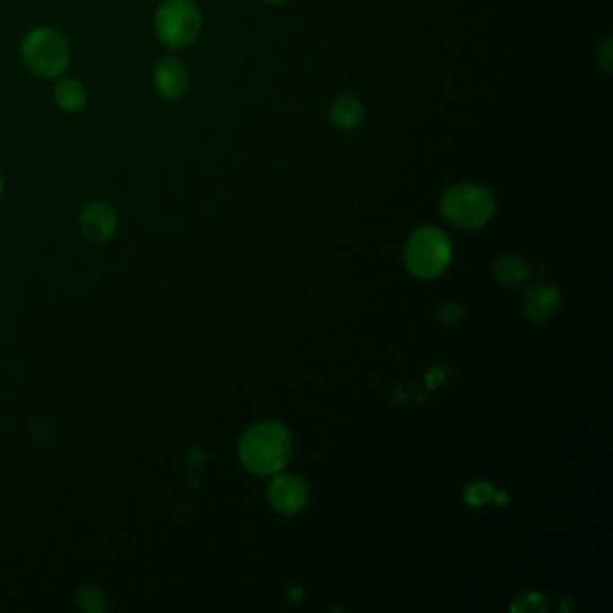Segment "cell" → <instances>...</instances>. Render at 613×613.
<instances>
[{
    "mask_svg": "<svg viewBox=\"0 0 613 613\" xmlns=\"http://www.w3.org/2000/svg\"><path fill=\"white\" fill-rule=\"evenodd\" d=\"M451 259V245L448 236L435 227L416 231L405 247V261L408 270L423 279L441 276Z\"/></svg>",
    "mask_w": 613,
    "mask_h": 613,
    "instance_id": "5",
    "label": "cell"
},
{
    "mask_svg": "<svg viewBox=\"0 0 613 613\" xmlns=\"http://www.w3.org/2000/svg\"><path fill=\"white\" fill-rule=\"evenodd\" d=\"M204 19L195 0H164L155 13V33L168 49H186L202 33Z\"/></svg>",
    "mask_w": 613,
    "mask_h": 613,
    "instance_id": "2",
    "label": "cell"
},
{
    "mask_svg": "<svg viewBox=\"0 0 613 613\" xmlns=\"http://www.w3.org/2000/svg\"><path fill=\"white\" fill-rule=\"evenodd\" d=\"M268 500L277 512L295 514L306 505V484L293 475H279L268 487Z\"/></svg>",
    "mask_w": 613,
    "mask_h": 613,
    "instance_id": "8",
    "label": "cell"
},
{
    "mask_svg": "<svg viewBox=\"0 0 613 613\" xmlns=\"http://www.w3.org/2000/svg\"><path fill=\"white\" fill-rule=\"evenodd\" d=\"M22 60L40 78H60L71 64L66 39L53 28H37L22 42Z\"/></svg>",
    "mask_w": 613,
    "mask_h": 613,
    "instance_id": "4",
    "label": "cell"
},
{
    "mask_svg": "<svg viewBox=\"0 0 613 613\" xmlns=\"http://www.w3.org/2000/svg\"><path fill=\"white\" fill-rule=\"evenodd\" d=\"M559 308V292L550 283H536L525 295L523 310L532 320H547L556 315Z\"/></svg>",
    "mask_w": 613,
    "mask_h": 613,
    "instance_id": "9",
    "label": "cell"
},
{
    "mask_svg": "<svg viewBox=\"0 0 613 613\" xmlns=\"http://www.w3.org/2000/svg\"><path fill=\"white\" fill-rule=\"evenodd\" d=\"M493 495H495V491H493V486L489 482H475L466 489L464 498L471 505H482L487 500H491Z\"/></svg>",
    "mask_w": 613,
    "mask_h": 613,
    "instance_id": "14",
    "label": "cell"
},
{
    "mask_svg": "<svg viewBox=\"0 0 613 613\" xmlns=\"http://www.w3.org/2000/svg\"><path fill=\"white\" fill-rule=\"evenodd\" d=\"M76 604L85 613H105L109 609L105 593L92 586H85L76 593Z\"/></svg>",
    "mask_w": 613,
    "mask_h": 613,
    "instance_id": "13",
    "label": "cell"
},
{
    "mask_svg": "<svg viewBox=\"0 0 613 613\" xmlns=\"http://www.w3.org/2000/svg\"><path fill=\"white\" fill-rule=\"evenodd\" d=\"M153 85L161 98L177 101L184 98L189 89V71L175 57L161 58L153 71Z\"/></svg>",
    "mask_w": 613,
    "mask_h": 613,
    "instance_id": "7",
    "label": "cell"
},
{
    "mask_svg": "<svg viewBox=\"0 0 613 613\" xmlns=\"http://www.w3.org/2000/svg\"><path fill=\"white\" fill-rule=\"evenodd\" d=\"M441 211L451 225L473 231L484 227L491 220L495 200L482 186L455 184L444 191Z\"/></svg>",
    "mask_w": 613,
    "mask_h": 613,
    "instance_id": "3",
    "label": "cell"
},
{
    "mask_svg": "<svg viewBox=\"0 0 613 613\" xmlns=\"http://www.w3.org/2000/svg\"><path fill=\"white\" fill-rule=\"evenodd\" d=\"M462 310L460 308H457V306H448L441 315H442V319L446 320V322H455L459 317H462Z\"/></svg>",
    "mask_w": 613,
    "mask_h": 613,
    "instance_id": "16",
    "label": "cell"
},
{
    "mask_svg": "<svg viewBox=\"0 0 613 613\" xmlns=\"http://www.w3.org/2000/svg\"><path fill=\"white\" fill-rule=\"evenodd\" d=\"M495 277L505 286H520L529 277V265L520 256H502L495 263Z\"/></svg>",
    "mask_w": 613,
    "mask_h": 613,
    "instance_id": "12",
    "label": "cell"
},
{
    "mask_svg": "<svg viewBox=\"0 0 613 613\" xmlns=\"http://www.w3.org/2000/svg\"><path fill=\"white\" fill-rule=\"evenodd\" d=\"M292 441L288 430L274 421L252 426L240 441V459L256 475H272L290 459Z\"/></svg>",
    "mask_w": 613,
    "mask_h": 613,
    "instance_id": "1",
    "label": "cell"
},
{
    "mask_svg": "<svg viewBox=\"0 0 613 613\" xmlns=\"http://www.w3.org/2000/svg\"><path fill=\"white\" fill-rule=\"evenodd\" d=\"M89 94L80 80L66 78L55 89V103L67 114H76L87 107Z\"/></svg>",
    "mask_w": 613,
    "mask_h": 613,
    "instance_id": "11",
    "label": "cell"
},
{
    "mask_svg": "<svg viewBox=\"0 0 613 613\" xmlns=\"http://www.w3.org/2000/svg\"><path fill=\"white\" fill-rule=\"evenodd\" d=\"M363 105L355 94H340L333 100L329 109V121L340 132H351L363 121Z\"/></svg>",
    "mask_w": 613,
    "mask_h": 613,
    "instance_id": "10",
    "label": "cell"
},
{
    "mask_svg": "<svg viewBox=\"0 0 613 613\" xmlns=\"http://www.w3.org/2000/svg\"><path fill=\"white\" fill-rule=\"evenodd\" d=\"M80 231L92 243L109 241L118 231V213L107 202H91L80 213Z\"/></svg>",
    "mask_w": 613,
    "mask_h": 613,
    "instance_id": "6",
    "label": "cell"
},
{
    "mask_svg": "<svg viewBox=\"0 0 613 613\" xmlns=\"http://www.w3.org/2000/svg\"><path fill=\"white\" fill-rule=\"evenodd\" d=\"M263 3L270 4V6H281V4L286 3V0H263Z\"/></svg>",
    "mask_w": 613,
    "mask_h": 613,
    "instance_id": "17",
    "label": "cell"
},
{
    "mask_svg": "<svg viewBox=\"0 0 613 613\" xmlns=\"http://www.w3.org/2000/svg\"><path fill=\"white\" fill-rule=\"evenodd\" d=\"M3 193H4V184H3V179H0V198H3Z\"/></svg>",
    "mask_w": 613,
    "mask_h": 613,
    "instance_id": "18",
    "label": "cell"
},
{
    "mask_svg": "<svg viewBox=\"0 0 613 613\" xmlns=\"http://www.w3.org/2000/svg\"><path fill=\"white\" fill-rule=\"evenodd\" d=\"M597 64L599 67L606 73L611 74L613 71V40L611 37H608L597 49Z\"/></svg>",
    "mask_w": 613,
    "mask_h": 613,
    "instance_id": "15",
    "label": "cell"
}]
</instances>
